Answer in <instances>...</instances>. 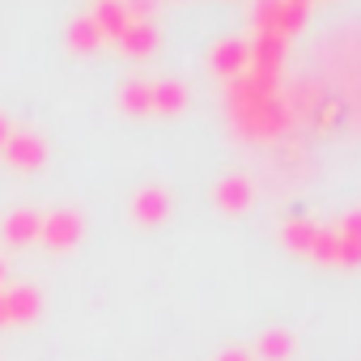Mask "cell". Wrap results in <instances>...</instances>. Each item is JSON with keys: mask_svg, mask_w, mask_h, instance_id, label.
Wrapping results in <instances>:
<instances>
[{"mask_svg": "<svg viewBox=\"0 0 361 361\" xmlns=\"http://www.w3.org/2000/svg\"><path fill=\"white\" fill-rule=\"evenodd\" d=\"M259 353H264L268 361H285V357L293 353V336H289V331H268V336L259 340Z\"/></svg>", "mask_w": 361, "mask_h": 361, "instance_id": "6da1fadb", "label": "cell"}, {"mask_svg": "<svg viewBox=\"0 0 361 361\" xmlns=\"http://www.w3.org/2000/svg\"><path fill=\"white\" fill-rule=\"evenodd\" d=\"M289 247H298V251H306L310 255V247H314V238H319V230L310 226V221H289Z\"/></svg>", "mask_w": 361, "mask_h": 361, "instance_id": "7a4b0ae2", "label": "cell"}, {"mask_svg": "<svg viewBox=\"0 0 361 361\" xmlns=\"http://www.w3.org/2000/svg\"><path fill=\"white\" fill-rule=\"evenodd\" d=\"M340 234L353 238V243H361V213H348V217L340 221Z\"/></svg>", "mask_w": 361, "mask_h": 361, "instance_id": "3957f363", "label": "cell"}, {"mask_svg": "<svg viewBox=\"0 0 361 361\" xmlns=\"http://www.w3.org/2000/svg\"><path fill=\"white\" fill-rule=\"evenodd\" d=\"M226 361H247V357H226Z\"/></svg>", "mask_w": 361, "mask_h": 361, "instance_id": "277c9868", "label": "cell"}]
</instances>
